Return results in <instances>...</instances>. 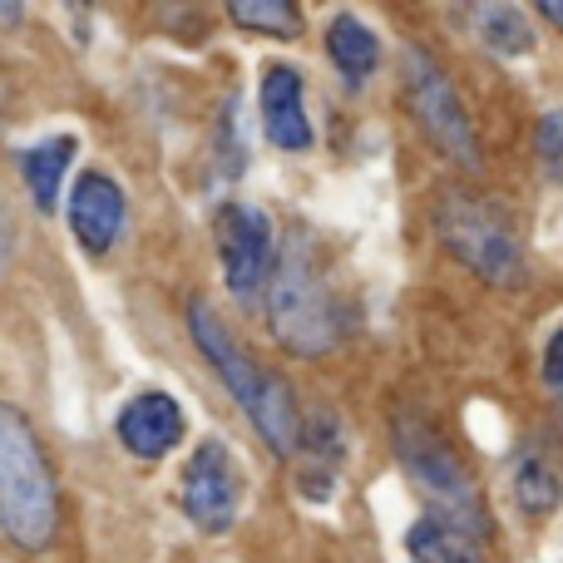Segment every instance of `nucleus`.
Wrapping results in <instances>:
<instances>
[{"mask_svg": "<svg viewBox=\"0 0 563 563\" xmlns=\"http://www.w3.org/2000/svg\"><path fill=\"white\" fill-rule=\"evenodd\" d=\"M267 321L291 356H327L346 336V317H341L327 257L307 228H291L282 238V257L273 267V282H267Z\"/></svg>", "mask_w": 563, "mask_h": 563, "instance_id": "1", "label": "nucleus"}, {"mask_svg": "<svg viewBox=\"0 0 563 563\" xmlns=\"http://www.w3.org/2000/svg\"><path fill=\"white\" fill-rule=\"evenodd\" d=\"M188 331H194L198 351L208 356V366L218 371V380L228 386V396L247 410L253 430L263 435V445L273 450L277 460L297 455V440H301V416H297V400H291L287 380H277L253 351H243V341H233V331L223 327L208 301H194L188 307Z\"/></svg>", "mask_w": 563, "mask_h": 563, "instance_id": "2", "label": "nucleus"}, {"mask_svg": "<svg viewBox=\"0 0 563 563\" xmlns=\"http://www.w3.org/2000/svg\"><path fill=\"white\" fill-rule=\"evenodd\" d=\"M0 529L15 549H45L59 529V489L35 426L0 400Z\"/></svg>", "mask_w": 563, "mask_h": 563, "instance_id": "3", "label": "nucleus"}, {"mask_svg": "<svg viewBox=\"0 0 563 563\" xmlns=\"http://www.w3.org/2000/svg\"><path fill=\"white\" fill-rule=\"evenodd\" d=\"M435 233L470 273L495 282V287H519V282L529 277L515 218H509L499 203H489V198L450 194L435 213Z\"/></svg>", "mask_w": 563, "mask_h": 563, "instance_id": "4", "label": "nucleus"}, {"mask_svg": "<svg viewBox=\"0 0 563 563\" xmlns=\"http://www.w3.org/2000/svg\"><path fill=\"white\" fill-rule=\"evenodd\" d=\"M396 455H400V470L430 499L426 515H440L460 529L485 534L489 519H485V505H479V489L445 440H435L420 420H396Z\"/></svg>", "mask_w": 563, "mask_h": 563, "instance_id": "5", "label": "nucleus"}, {"mask_svg": "<svg viewBox=\"0 0 563 563\" xmlns=\"http://www.w3.org/2000/svg\"><path fill=\"white\" fill-rule=\"evenodd\" d=\"M406 89H410V109H416L420 129L430 134V144L455 158L460 168H479V139H475V124H470V109L460 104L450 75L426 49H406Z\"/></svg>", "mask_w": 563, "mask_h": 563, "instance_id": "6", "label": "nucleus"}, {"mask_svg": "<svg viewBox=\"0 0 563 563\" xmlns=\"http://www.w3.org/2000/svg\"><path fill=\"white\" fill-rule=\"evenodd\" d=\"M213 243H218V263H223V282L243 307L267 297L273 282L277 253H273V223L263 208L253 203H223L213 213Z\"/></svg>", "mask_w": 563, "mask_h": 563, "instance_id": "7", "label": "nucleus"}, {"mask_svg": "<svg viewBox=\"0 0 563 563\" xmlns=\"http://www.w3.org/2000/svg\"><path fill=\"white\" fill-rule=\"evenodd\" d=\"M178 505L203 534H228L243 505V479L223 440H203L178 475Z\"/></svg>", "mask_w": 563, "mask_h": 563, "instance_id": "8", "label": "nucleus"}, {"mask_svg": "<svg viewBox=\"0 0 563 563\" xmlns=\"http://www.w3.org/2000/svg\"><path fill=\"white\" fill-rule=\"evenodd\" d=\"M119 228H124V194L109 174L85 168L69 188V233L89 257H104L114 247Z\"/></svg>", "mask_w": 563, "mask_h": 563, "instance_id": "9", "label": "nucleus"}, {"mask_svg": "<svg viewBox=\"0 0 563 563\" xmlns=\"http://www.w3.org/2000/svg\"><path fill=\"white\" fill-rule=\"evenodd\" d=\"M184 426H188L184 406H178L168 390H139L114 420L119 445L134 460H164L168 450L184 440Z\"/></svg>", "mask_w": 563, "mask_h": 563, "instance_id": "10", "label": "nucleus"}, {"mask_svg": "<svg viewBox=\"0 0 563 563\" xmlns=\"http://www.w3.org/2000/svg\"><path fill=\"white\" fill-rule=\"evenodd\" d=\"M257 114H263V134L267 144L282 154H307L311 148V119L301 104V75L291 65H273L257 85Z\"/></svg>", "mask_w": 563, "mask_h": 563, "instance_id": "11", "label": "nucleus"}, {"mask_svg": "<svg viewBox=\"0 0 563 563\" xmlns=\"http://www.w3.org/2000/svg\"><path fill=\"white\" fill-rule=\"evenodd\" d=\"M406 554L410 563H489L485 559V534L460 529L440 515H420L406 529Z\"/></svg>", "mask_w": 563, "mask_h": 563, "instance_id": "12", "label": "nucleus"}, {"mask_svg": "<svg viewBox=\"0 0 563 563\" xmlns=\"http://www.w3.org/2000/svg\"><path fill=\"white\" fill-rule=\"evenodd\" d=\"M301 495L311 499V505H321V499L331 495V485H336V470H341V426L336 416H311L307 426H301Z\"/></svg>", "mask_w": 563, "mask_h": 563, "instance_id": "13", "label": "nucleus"}, {"mask_svg": "<svg viewBox=\"0 0 563 563\" xmlns=\"http://www.w3.org/2000/svg\"><path fill=\"white\" fill-rule=\"evenodd\" d=\"M75 154H79L75 134H49V139H40V144H30L25 154H20V178H25L30 203H35L40 213H55L59 184H65V168L75 164Z\"/></svg>", "mask_w": 563, "mask_h": 563, "instance_id": "14", "label": "nucleus"}, {"mask_svg": "<svg viewBox=\"0 0 563 563\" xmlns=\"http://www.w3.org/2000/svg\"><path fill=\"white\" fill-rule=\"evenodd\" d=\"M327 55L346 85H366L380 69V40L361 15H336L327 25Z\"/></svg>", "mask_w": 563, "mask_h": 563, "instance_id": "15", "label": "nucleus"}, {"mask_svg": "<svg viewBox=\"0 0 563 563\" xmlns=\"http://www.w3.org/2000/svg\"><path fill=\"white\" fill-rule=\"evenodd\" d=\"M475 30L489 49L499 55H529L534 49V30H529V15L519 5H475Z\"/></svg>", "mask_w": 563, "mask_h": 563, "instance_id": "16", "label": "nucleus"}, {"mask_svg": "<svg viewBox=\"0 0 563 563\" xmlns=\"http://www.w3.org/2000/svg\"><path fill=\"white\" fill-rule=\"evenodd\" d=\"M515 505L525 509V515H554L563 505V479L549 470V460L525 455L515 465Z\"/></svg>", "mask_w": 563, "mask_h": 563, "instance_id": "17", "label": "nucleus"}, {"mask_svg": "<svg viewBox=\"0 0 563 563\" xmlns=\"http://www.w3.org/2000/svg\"><path fill=\"white\" fill-rule=\"evenodd\" d=\"M228 20L243 30H257V35H282V40L301 35V10L291 0H233Z\"/></svg>", "mask_w": 563, "mask_h": 563, "instance_id": "18", "label": "nucleus"}, {"mask_svg": "<svg viewBox=\"0 0 563 563\" xmlns=\"http://www.w3.org/2000/svg\"><path fill=\"white\" fill-rule=\"evenodd\" d=\"M539 154H544V164L563 178V109L539 119Z\"/></svg>", "mask_w": 563, "mask_h": 563, "instance_id": "19", "label": "nucleus"}, {"mask_svg": "<svg viewBox=\"0 0 563 563\" xmlns=\"http://www.w3.org/2000/svg\"><path fill=\"white\" fill-rule=\"evenodd\" d=\"M539 371H544V386L563 400V327L544 341V361H539Z\"/></svg>", "mask_w": 563, "mask_h": 563, "instance_id": "20", "label": "nucleus"}, {"mask_svg": "<svg viewBox=\"0 0 563 563\" xmlns=\"http://www.w3.org/2000/svg\"><path fill=\"white\" fill-rule=\"evenodd\" d=\"M10 253H15V223H10V208L0 198V273L10 267Z\"/></svg>", "mask_w": 563, "mask_h": 563, "instance_id": "21", "label": "nucleus"}, {"mask_svg": "<svg viewBox=\"0 0 563 563\" xmlns=\"http://www.w3.org/2000/svg\"><path fill=\"white\" fill-rule=\"evenodd\" d=\"M539 15H544V20H554V25L563 30V0H539Z\"/></svg>", "mask_w": 563, "mask_h": 563, "instance_id": "22", "label": "nucleus"}, {"mask_svg": "<svg viewBox=\"0 0 563 563\" xmlns=\"http://www.w3.org/2000/svg\"><path fill=\"white\" fill-rule=\"evenodd\" d=\"M0 109H5V85H0Z\"/></svg>", "mask_w": 563, "mask_h": 563, "instance_id": "23", "label": "nucleus"}]
</instances>
